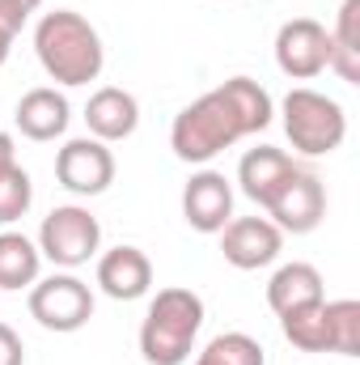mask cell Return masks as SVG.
Here are the masks:
<instances>
[{"label": "cell", "mask_w": 360, "mask_h": 365, "mask_svg": "<svg viewBox=\"0 0 360 365\" xmlns=\"http://www.w3.org/2000/svg\"><path fill=\"white\" fill-rule=\"evenodd\" d=\"M275 115L271 93L250 81V77H229L225 86L208 90L195 98L191 106H182L170 123V149L186 166H203L216 153H225L229 145H238L242 136L263 132Z\"/></svg>", "instance_id": "6da1fadb"}, {"label": "cell", "mask_w": 360, "mask_h": 365, "mask_svg": "<svg viewBox=\"0 0 360 365\" xmlns=\"http://www.w3.org/2000/svg\"><path fill=\"white\" fill-rule=\"evenodd\" d=\"M34 56L55 86H90L106 64V47L90 21L73 9L43 13L34 26Z\"/></svg>", "instance_id": "7a4b0ae2"}, {"label": "cell", "mask_w": 360, "mask_h": 365, "mask_svg": "<svg viewBox=\"0 0 360 365\" xmlns=\"http://www.w3.org/2000/svg\"><path fill=\"white\" fill-rule=\"evenodd\" d=\"M203 327V297L195 289L170 284L149 302V314L140 323V353L149 365H182L195 349V336Z\"/></svg>", "instance_id": "3957f363"}, {"label": "cell", "mask_w": 360, "mask_h": 365, "mask_svg": "<svg viewBox=\"0 0 360 365\" xmlns=\"http://www.w3.org/2000/svg\"><path fill=\"white\" fill-rule=\"evenodd\" d=\"M280 115H284V136H288V145H292L297 153H305V158H327V153H335V149L344 145V136H348V115H344V106H339L335 98H327V93L309 90V86H297V90L284 93Z\"/></svg>", "instance_id": "277c9868"}, {"label": "cell", "mask_w": 360, "mask_h": 365, "mask_svg": "<svg viewBox=\"0 0 360 365\" xmlns=\"http://www.w3.org/2000/svg\"><path fill=\"white\" fill-rule=\"evenodd\" d=\"M102 247V225L90 208L81 204H60L43 217V230H38V251L43 259H51L55 268H81L90 264Z\"/></svg>", "instance_id": "5b68a950"}, {"label": "cell", "mask_w": 360, "mask_h": 365, "mask_svg": "<svg viewBox=\"0 0 360 365\" xmlns=\"http://www.w3.org/2000/svg\"><path fill=\"white\" fill-rule=\"evenodd\" d=\"M30 319L47 331H81L93 319V293L81 276L73 272H55L47 280L30 284Z\"/></svg>", "instance_id": "8992f818"}, {"label": "cell", "mask_w": 360, "mask_h": 365, "mask_svg": "<svg viewBox=\"0 0 360 365\" xmlns=\"http://www.w3.org/2000/svg\"><path fill=\"white\" fill-rule=\"evenodd\" d=\"M275 64L292 81H314L331 68V30L314 17H292L275 30Z\"/></svg>", "instance_id": "52a82bcc"}, {"label": "cell", "mask_w": 360, "mask_h": 365, "mask_svg": "<svg viewBox=\"0 0 360 365\" xmlns=\"http://www.w3.org/2000/svg\"><path fill=\"white\" fill-rule=\"evenodd\" d=\"M322 217H327V187L309 170H297L268 204V221L280 234H309L322 225Z\"/></svg>", "instance_id": "ba28073f"}, {"label": "cell", "mask_w": 360, "mask_h": 365, "mask_svg": "<svg viewBox=\"0 0 360 365\" xmlns=\"http://www.w3.org/2000/svg\"><path fill=\"white\" fill-rule=\"evenodd\" d=\"M55 179L73 195H102L115 182V153L110 145L93 140V136H77L55 153Z\"/></svg>", "instance_id": "9c48e42d"}, {"label": "cell", "mask_w": 360, "mask_h": 365, "mask_svg": "<svg viewBox=\"0 0 360 365\" xmlns=\"http://www.w3.org/2000/svg\"><path fill=\"white\" fill-rule=\"evenodd\" d=\"M284 251V234L271 225L268 217H233L221 230V255L225 264H233L238 272H259L275 264V255Z\"/></svg>", "instance_id": "30bf717a"}, {"label": "cell", "mask_w": 360, "mask_h": 365, "mask_svg": "<svg viewBox=\"0 0 360 365\" xmlns=\"http://www.w3.org/2000/svg\"><path fill=\"white\" fill-rule=\"evenodd\" d=\"M182 217L199 234H221L233 221V187L221 170H195L182 187Z\"/></svg>", "instance_id": "8fae6325"}, {"label": "cell", "mask_w": 360, "mask_h": 365, "mask_svg": "<svg viewBox=\"0 0 360 365\" xmlns=\"http://www.w3.org/2000/svg\"><path fill=\"white\" fill-rule=\"evenodd\" d=\"M85 123H90V136L102 140V145L127 140L140 128V102L127 90H119V86H102L85 102Z\"/></svg>", "instance_id": "7c38bea8"}, {"label": "cell", "mask_w": 360, "mask_h": 365, "mask_svg": "<svg viewBox=\"0 0 360 365\" xmlns=\"http://www.w3.org/2000/svg\"><path fill=\"white\" fill-rule=\"evenodd\" d=\"M17 132L26 136V140H38V145H47V140H55V136H64L68 132V119H73V106H68V98L55 90V86H38V90L21 93V102H17Z\"/></svg>", "instance_id": "4fadbf2b"}, {"label": "cell", "mask_w": 360, "mask_h": 365, "mask_svg": "<svg viewBox=\"0 0 360 365\" xmlns=\"http://www.w3.org/2000/svg\"><path fill=\"white\" fill-rule=\"evenodd\" d=\"M153 284V264L140 247H115L97 259V289L115 302H136Z\"/></svg>", "instance_id": "5bb4252c"}, {"label": "cell", "mask_w": 360, "mask_h": 365, "mask_svg": "<svg viewBox=\"0 0 360 365\" xmlns=\"http://www.w3.org/2000/svg\"><path fill=\"white\" fill-rule=\"evenodd\" d=\"M301 166L284 153V149H271V145H259V149H250L246 158H242V166H238V182H242V191L259 204V208H268L271 195L284 187V182L292 179Z\"/></svg>", "instance_id": "9a60e30c"}, {"label": "cell", "mask_w": 360, "mask_h": 365, "mask_svg": "<svg viewBox=\"0 0 360 365\" xmlns=\"http://www.w3.org/2000/svg\"><path fill=\"white\" fill-rule=\"evenodd\" d=\"M322 297H327V284H322V272H318L314 264H284V268L268 280V306L275 314L314 306V302H322Z\"/></svg>", "instance_id": "2e32d148"}, {"label": "cell", "mask_w": 360, "mask_h": 365, "mask_svg": "<svg viewBox=\"0 0 360 365\" xmlns=\"http://www.w3.org/2000/svg\"><path fill=\"white\" fill-rule=\"evenodd\" d=\"M38 268H43L38 242H30V238L17 234V230H4V234H0V289H4V293L30 289V284L38 280Z\"/></svg>", "instance_id": "e0dca14e"}, {"label": "cell", "mask_w": 360, "mask_h": 365, "mask_svg": "<svg viewBox=\"0 0 360 365\" xmlns=\"http://www.w3.org/2000/svg\"><path fill=\"white\" fill-rule=\"evenodd\" d=\"M331 68L339 81L360 86V0H344L331 30Z\"/></svg>", "instance_id": "ac0fdd59"}, {"label": "cell", "mask_w": 360, "mask_h": 365, "mask_svg": "<svg viewBox=\"0 0 360 365\" xmlns=\"http://www.w3.org/2000/svg\"><path fill=\"white\" fill-rule=\"evenodd\" d=\"M280 331L301 353H327V297L314 302V306H301V310L280 314Z\"/></svg>", "instance_id": "d6986e66"}, {"label": "cell", "mask_w": 360, "mask_h": 365, "mask_svg": "<svg viewBox=\"0 0 360 365\" xmlns=\"http://www.w3.org/2000/svg\"><path fill=\"white\" fill-rule=\"evenodd\" d=\"M327 353L360 357V302L356 297L327 302Z\"/></svg>", "instance_id": "ffe728a7"}, {"label": "cell", "mask_w": 360, "mask_h": 365, "mask_svg": "<svg viewBox=\"0 0 360 365\" xmlns=\"http://www.w3.org/2000/svg\"><path fill=\"white\" fill-rule=\"evenodd\" d=\"M195 365H268L263 361V344L246 331H225L216 340H208V349L195 357Z\"/></svg>", "instance_id": "44dd1931"}, {"label": "cell", "mask_w": 360, "mask_h": 365, "mask_svg": "<svg viewBox=\"0 0 360 365\" xmlns=\"http://www.w3.org/2000/svg\"><path fill=\"white\" fill-rule=\"evenodd\" d=\"M30 204H34V182H30V175H26L21 166H13V170L0 179V225L21 221V217L30 212Z\"/></svg>", "instance_id": "7402d4cb"}, {"label": "cell", "mask_w": 360, "mask_h": 365, "mask_svg": "<svg viewBox=\"0 0 360 365\" xmlns=\"http://www.w3.org/2000/svg\"><path fill=\"white\" fill-rule=\"evenodd\" d=\"M0 365H26V344L9 323H0Z\"/></svg>", "instance_id": "603a6c76"}, {"label": "cell", "mask_w": 360, "mask_h": 365, "mask_svg": "<svg viewBox=\"0 0 360 365\" xmlns=\"http://www.w3.org/2000/svg\"><path fill=\"white\" fill-rule=\"evenodd\" d=\"M26 17H30V13H26V9H21L17 0H0V30H4L9 38H17V34H21Z\"/></svg>", "instance_id": "cb8c5ba5"}, {"label": "cell", "mask_w": 360, "mask_h": 365, "mask_svg": "<svg viewBox=\"0 0 360 365\" xmlns=\"http://www.w3.org/2000/svg\"><path fill=\"white\" fill-rule=\"evenodd\" d=\"M13 166H17V149H13V136H9V132H0V179H4Z\"/></svg>", "instance_id": "d4e9b609"}, {"label": "cell", "mask_w": 360, "mask_h": 365, "mask_svg": "<svg viewBox=\"0 0 360 365\" xmlns=\"http://www.w3.org/2000/svg\"><path fill=\"white\" fill-rule=\"evenodd\" d=\"M9 47H13V38L0 30V68H4V60H9Z\"/></svg>", "instance_id": "484cf974"}, {"label": "cell", "mask_w": 360, "mask_h": 365, "mask_svg": "<svg viewBox=\"0 0 360 365\" xmlns=\"http://www.w3.org/2000/svg\"><path fill=\"white\" fill-rule=\"evenodd\" d=\"M17 4H21V9H26V13H34V9H38V4H43V0H17Z\"/></svg>", "instance_id": "4316f807"}]
</instances>
